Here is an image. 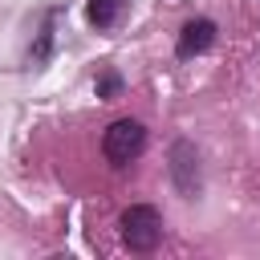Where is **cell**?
<instances>
[{
	"label": "cell",
	"mask_w": 260,
	"mask_h": 260,
	"mask_svg": "<svg viewBox=\"0 0 260 260\" xmlns=\"http://www.w3.org/2000/svg\"><path fill=\"white\" fill-rule=\"evenodd\" d=\"M211 45H215V24H211L207 16H195V20H187V24L179 28V41H175V57L191 61V57L207 53Z\"/></svg>",
	"instance_id": "obj_4"
},
{
	"label": "cell",
	"mask_w": 260,
	"mask_h": 260,
	"mask_svg": "<svg viewBox=\"0 0 260 260\" xmlns=\"http://www.w3.org/2000/svg\"><path fill=\"white\" fill-rule=\"evenodd\" d=\"M122 8H126V0H89V24H98V28H114L118 24V16H122Z\"/></svg>",
	"instance_id": "obj_5"
},
{
	"label": "cell",
	"mask_w": 260,
	"mask_h": 260,
	"mask_svg": "<svg viewBox=\"0 0 260 260\" xmlns=\"http://www.w3.org/2000/svg\"><path fill=\"white\" fill-rule=\"evenodd\" d=\"M142 150H146V126H142V122L118 118V122L106 126V134H102V154H106L110 167H126V162H134Z\"/></svg>",
	"instance_id": "obj_2"
},
{
	"label": "cell",
	"mask_w": 260,
	"mask_h": 260,
	"mask_svg": "<svg viewBox=\"0 0 260 260\" xmlns=\"http://www.w3.org/2000/svg\"><path fill=\"white\" fill-rule=\"evenodd\" d=\"M158 240H162V215H158V207L134 203V207L122 211V244H126L130 252L146 256V252L158 248Z\"/></svg>",
	"instance_id": "obj_1"
},
{
	"label": "cell",
	"mask_w": 260,
	"mask_h": 260,
	"mask_svg": "<svg viewBox=\"0 0 260 260\" xmlns=\"http://www.w3.org/2000/svg\"><path fill=\"white\" fill-rule=\"evenodd\" d=\"M122 93V77L114 73V69H106L102 77H98V98H118Z\"/></svg>",
	"instance_id": "obj_6"
},
{
	"label": "cell",
	"mask_w": 260,
	"mask_h": 260,
	"mask_svg": "<svg viewBox=\"0 0 260 260\" xmlns=\"http://www.w3.org/2000/svg\"><path fill=\"white\" fill-rule=\"evenodd\" d=\"M171 183H175V191L187 195V199H195L199 187H203V179H199V150H195L187 138H179V142L171 146Z\"/></svg>",
	"instance_id": "obj_3"
}]
</instances>
